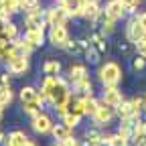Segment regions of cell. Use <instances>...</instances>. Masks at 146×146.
Returning <instances> with one entry per match:
<instances>
[{
  "label": "cell",
  "instance_id": "obj_1",
  "mask_svg": "<svg viewBox=\"0 0 146 146\" xmlns=\"http://www.w3.org/2000/svg\"><path fill=\"white\" fill-rule=\"evenodd\" d=\"M69 98H71V87H69V83H67L63 77L55 75V79H53V83H51V87H49V91H47V96H45V102H51V106L57 110V114L65 116Z\"/></svg>",
  "mask_w": 146,
  "mask_h": 146
},
{
  "label": "cell",
  "instance_id": "obj_2",
  "mask_svg": "<svg viewBox=\"0 0 146 146\" xmlns=\"http://www.w3.org/2000/svg\"><path fill=\"white\" fill-rule=\"evenodd\" d=\"M98 79L102 81L104 87L110 85H118L122 81V67L116 61H106L104 65H100L98 69Z\"/></svg>",
  "mask_w": 146,
  "mask_h": 146
},
{
  "label": "cell",
  "instance_id": "obj_3",
  "mask_svg": "<svg viewBox=\"0 0 146 146\" xmlns=\"http://www.w3.org/2000/svg\"><path fill=\"white\" fill-rule=\"evenodd\" d=\"M31 63H29V53H18L14 55V57L6 63V71L10 73V75L18 77V75H25V73L29 71Z\"/></svg>",
  "mask_w": 146,
  "mask_h": 146
},
{
  "label": "cell",
  "instance_id": "obj_4",
  "mask_svg": "<svg viewBox=\"0 0 146 146\" xmlns=\"http://www.w3.org/2000/svg\"><path fill=\"white\" fill-rule=\"evenodd\" d=\"M144 36H146V29L140 25L138 14L130 16V18H128V23H126V39L136 45V43H140L144 39Z\"/></svg>",
  "mask_w": 146,
  "mask_h": 146
},
{
  "label": "cell",
  "instance_id": "obj_5",
  "mask_svg": "<svg viewBox=\"0 0 146 146\" xmlns=\"http://www.w3.org/2000/svg\"><path fill=\"white\" fill-rule=\"evenodd\" d=\"M114 116H116V110H114L112 106H108L106 102L100 100V106H98V110H96V114L91 116V120H94V124L100 128V126H108L110 122L114 120Z\"/></svg>",
  "mask_w": 146,
  "mask_h": 146
},
{
  "label": "cell",
  "instance_id": "obj_6",
  "mask_svg": "<svg viewBox=\"0 0 146 146\" xmlns=\"http://www.w3.org/2000/svg\"><path fill=\"white\" fill-rule=\"evenodd\" d=\"M47 36H49V43L53 47H57V49H63L65 43L69 41V33H67L65 25H53V27H49V35Z\"/></svg>",
  "mask_w": 146,
  "mask_h": 146
},
{
  "label": "cell",
  "instance_id": "obj_7",
  "mask_svg": "<svg viewBox=\"0 0 146 146\" xmlns=\"http://www.w3.org/2000/svg\"><path fill=\"white\" fill-rule=\"evenodd\" d=\"M25 25H27V29H45V27H49L47 25V14H45V10L39 6V8H35V10H29L27 14H25Z\"/></svg>",
  "mask_w": 146,
  "mask_h": 146
},
{
  "label": "cell",
  "instance_id": "obj_8",
  "mask_svg": "<svg viewBox=\"0 0 146 146\" xmlns=\"http://www.w3.org/2000/svg\"><path fill=\"white\" fill-rule=\"evenodd\" d=\"M31 124H33V130H35L36 134H49L51 128H53V118H51L47 112H43V110H41L39 114L33 116Z\"/></svg>",
  "mask_w": 146,
  "mask_h": 146
},
{
  "label": "cell",
  "instance_id": "obj_9",
  "mask_svg": "<svg viewBox=\"0 0 146 146\" xmlns=\"http://www.w3.org/2000/svg\"><path fill=\"white\" fill-rule=\"evenodd\" d=\"M18 98H21L23 104H45V98L41 96V91L33 87V85H25L21 91H18Z\"/></svg>",
  "mask_w": 146,
  "mask_h": 146
},
{
  "label": "cell",
  "instance_id": "obj_10",
  "mask_svg": "<svg viewBox=\"0 0 146 146\" xmlns=\"http://www.w3.org/2000/svg\"><path fill=\"white\" fill-rule=\"evenodd\" d=\"M45 14H47V25H49V27H53V25H65L67 18H69L67 10H65L61 4H59V6H53V8H47Z\"/></svg>",
  "mask_w": 146,
  "mask_h": 146
},
{
  "label": "cell",
  "instance_id": "obj_11",
  "mask_svg": "<svg viewBox=\"0 0 146 146\" xmlns=\"http://www.w3.org/2000/svg\"><path fill=\"white\" fill-rule=\"evenodd\" d=\"M59 4L67 10V14H69V16L77 18V16H83L87 0H59Z\"/></svg>",
  "mask_w": 146,
  "mask_h": 146
},
{
  "label": "cell",
  "instance_id": "obj_12",
  "mask_svg": "<svg viewBox=\"0 0 146 146\" xmlns=\"http://www.w3.org/2000/svg\"><path fill=\"white\" fill-rule=\"evenodd\" d=\"M124 100V94L118 85H110V87H104V96H102V102H106L108 106L116 108L120 102Z\"/></svg>",
  "mask_w": 146,
  "mask_h": 146
},
{
  "label": "cell",
  "instance_id": "obj_13",
  "mask_svg": "<svg viewBox=\"0 0 146 146\" xmlns=\"http://www.w3.org/2000/svg\"><path fill=\"white\" fill-rule=\"evenodd\" d=\"M104 12H106L110 18H114L116 23L122 21V18L128 14V12H126V6L120 2V0H110V2L106 4V8H104Z\"/></svg>",
  "mask_w": 146,
  "mask_h": 146
},
{
  "label": "cell",
  "instance_id": "obj_14",
  "mask_svg": "<svg viewBox=\"0 0 146 146\" xmlns=\"http://www.w3.org/2000/svg\"><path fill=\"white\" fill-rule=\"evenodd\" d=\"M65 114H75L79 118L85 116V96H77V98H69L67 102V112Z\"/></svg>",
  "mask_w": 146,
  "mask_h": 146
},
{
  "label": "cell",
  "instance_id": "obj_15",
  "mask_svg": "<svg viewBox=\"0 0 146 146\" xmlns=\"http://www.w3.org/2000/svg\"><path fill=\"white\" fill-rule=\"evenodd\" d=\"M89 43L94 45L102 55L104 53H108L110 51V43H108V35L106 33H102V31H96V33H91L89 35Z\"/></svg>",
  "mask_w": 146,
  "mask_h": 146
},
{
  "label": "cell",
  "instance_id": "obj_16",
  "mask_svg": "<svg viewBox=\"0 0 146 146\" xmlns=\"http://www.w3.org/2000/svg\"><path fill=\"white\" fill-rule=\"evenodd\" d=\"M23 39H25L27 43H31V45L36 49V47H41V45L45 43V29H27Z\"/></svg>",
  "mask_w": 146,
  "mask_h": 146
},
{
  "label": "cell",
  "instance_id": "obj_17",
  "mask_svg": "<svg viewBox=\"0 0 146 146\" xmlns=\"http://www.w3.org/2000/svg\"><path fill=\"white\" fill-rule=\"evenodd\" d=\"M114 110H116V116H118L120 120H130L132 116H140L136 110L132 108V102H130V100H122Z\"/></svg>",
  "mask_w": 146,
  "mask_h": 146
},
{
  "label": "cell",
  "instance_id": "obj_18",
  "mask_svg": "<svg viewBox=\"0 0 146 146\" xmlns=\"http://www.w3.org/2000/svg\"><path fill=\"white\" fill-rule=\"evenodd\" d=\"M67 75H69V81L71 83H77L79 79L87 77V67L83 63H71L69 69H67Z\"/></svg>",
  "mask_w": 146,
  "mask_h": 146
},
{
  "label": "cell",
  "instance_id": "obj_19",
  "mask_svg": "<svg viewBox=\"0 0 146 146\" xmlns=\"http://www.w3.org/2000/svg\"><path fill=\"white\" fill-rule=\"evenodd\" d=\"M51 134H53V140H55V142H59V144H61V142H65L73 132H71V128H69V126H65V124L61 122V124H53Z\"/></svg>",
  "mask_w": 146,
  "mask_h": 146
},
{
  "label": "cell",
  "instance_id": "obj_20",
  "mask_svg": "<svg viewBox=\"0 0 146 146\" xmlns=\"http://www.w3.org/2000/svg\"><path fill=\"white\" fill-rule=\"evenodd\" d=\"M27 138H29V136H27L23 130H14V132H10L8 136H4V146H25Z\"/></svg>",
  "mask_w": 146,
  "mask_h": 146
},
{
  "label": "cell",
  "instance_id": "obj_21",
  "mask_svg": "<svg viewBox=\"0 0 146 146\" xmlns=\"http://www.w3.org/2000/svg\"><path fill=\"white\" fill-rule=\"evenodd\" d=\"M21 51H18V47L12 43V41H8V43H4L2 47H0V61L2 63H8L14 55H18Z\"/></svg>",
  "mask_w": 146,
  "mask_h": 146
},
{
  "label": "cell",
  "instance_id": "obj_22",
  "mask_svg": "<svg viewBox=\"0 0 146 146\" xmlns=\"http://www.w3.org/2000/svg\"><path fill=\"white\" fill-rule=\"evenodd\" d=\"M73 89H75L79 96H94V94H91V91H94V83H91L89 77H83L77 83H73Z\"/></svg>",
  "mask_w": 146,
  "mask_h": 146
},
{
  "label": "cell",
  "instance_id": "obj_23",
  "mask_svg": "<svg viewBox=\"0 0 146 146\" xmlns=\"http://www.w3.org/2000/svg\"><path fill=\"white\" fill-rule=\"evenodd\" d=\"M100 12H102V8H100L98 2H87V4H85L83 18H87L89 23H96V21H98V16H100Z\"/></svg>",
  "mask_w": 146,
  "mask_h": 146
},
{
  "label": "cell",
  "instance_id": "obj_24",
  "mask_svg": "<svg viewBox=\"0 0 146 146\" xmlns=\"http://www.w3.org/2000/svg\"><path fill=\"white\" fill-rule=\"evenodd\" d=\"M61 73V63L57 59H47L43 65V75H59Z\"/></svg>",
  "mask_w": 146,
  "mask_h": 146
},
{
  "label": "cell",
  "instance_id": "obj_25",
  "mask_svg": "<svg viewBox=\"0 0 146 146\" xmlns=\"http://www.w3.org/2000/svg\"><path fill=\"white\" fill-rule=\"evenodd\" d=\"M134 43H130V41H128V39H124V41H118L116 43V51L118 53H122V57H130V55H132V51H134Z\"/></svg>",
  "mask_w": 146,
  "mask_h": 146
},
{
  "label": "cell",
  "instance_id": "obj_26",
  "mask_svg": "<svg viewBox=\"0 0 146 146\" xmlns=\"http://www.w3.org/2000/svg\"><path fill=\"white\" fill-rule=\"evenodd\" d=\"M102 132L98 130V128H87V130L83 132V138H85V142H96V144H104L102 142Z\"/></svg>",
  "mask_w": 146,
  "mask_h": 146
},
{
  "label": "cell",
  "instance_id": "obj_27",
  "mask_svg": "<svg viewBox=\"0 0 146 146\" xmlns=\"http://www.w3.org/2000/svg\"><path fill=\"white\" fill-rule=\"evenodd\" d=\"M12 100H14V94H12V89H10V85L8 87H0V106H10L12 104Z\"/></svg>",
  "mask_w": 146,
  "mask_h": 146
},
{
  "label": "cell",
  "instance_id": "obj_28",
  "mask_svg": "<svg viewBox=\"0 0 146 146\" xmlns=\"http://www.w3.org/2000/svg\"><path fill=\"white\" fill-rule=\"evenodd\" d=\"M83 55H85V59H87L91 65H98V63H100V57H102V53H100L94 45H89V47H87V51H85Z\"/></svg>",
  "mask_w": 146,
  "mask_h": 146
},
{
  "label": "cell",
  "instance_id": "obj_29",
  "mask_svg": "<svg viewBox=\"0 0 146 146\" xmlns=\"http://www.w3.org/2000/svg\"><path fill=\"white\" fill-rule=\"evenodd\" d=\"M2 35L6 36L8 41L14 39V36H18V29H16V25H14L12 21H6V23L2 25Z\"/></svg>",
  "mask_w": 146,
  "mask_h": 146
},
{
  "label": "cell",
  "instance_id": "obj_30",
  "mask_svg": "<svg viewBox=\"0 0 146 146\" xmlns=\"http://www.w3.org/2000/svg\"><path fill=\"white\" fill-rule=\"evenodd\" d=\"M98 106H100V102L94 98V96H85V116H94L96 114V110H98Z\"/></svg>",
  "mask_w": 146,
  "mask_h": 146
},
{
  "label": "cell",
  "instance_id": "obj_31",
  "mask_svg": "<svg viewBox=\"0 0 146 146\" xmlns=\"http://www.w3.org/2000/svg\"><path fill=\"white\" fill-rule=\"evenodd\" d=\"M146 69V57H142V55H134L132 57V71H136V73H140V71H144Z\"/></svg>",
  "mask_w": 146,
  "mask_h": 146
},
{
  "label": "cell",
  "instance_id": "obj_32",
  "mask_svg": "<svg viewBox=\"0 0 146 146\" xmlns=\"http://www.w3.org/2000/svg\"><path fill=\"white\" fill-rule=\"evenodd\" d=\"M4 2V10L8 14H16V12H21V0H2Z\"/></svg>",
  "mask_w": 146,
  "mask_h": 146
},
{
  "label": "cell",
  "instance_id": "obj_33",
  "mask_svg": "<svg viewBox=\"0 0 146 146\" xmlns=\"http://www.w3.org/2000/svg\"><path fill=\"white\" fill-rule=\"evenodd\" d=\"M130 102H132V108L136 110L138 114H142L144 110H146V96H136V98H132Z\"/></svg>",
  "mask_w": 146,
  "mask_h": 146
},
{
  "label": "cell",
  "instance_id": "obj_34",
  "mask_svg": "<svg viewBox=\"0 0 146 146\" xmlns=\"http://www.w3.org/2000/svg\"><path fill=\"white\" fill-rule=\"evenodd\" d=\"M79 122H81V118H79V116H75V114H65V116H63V124H65V126H69L71 130H73V128H77V126H79Z\"/></svg>",
  "mask_w": 146,
  "mask_h": 146
},
{
  "label": "cell",
  "instance_id": "obj_35",
  "mask_svg": "<svg viewBox=\"0 0 146 146\" xmlns=\"http://www.w3.org/2000/svg\"><path fill=\"white\" fill-rule=\"evenodd\" d=\"M106 146H130V140H126V138H122L118 134H112Z\"/></svg>",
  "mask_w": 146,
  "mask_h": 146
},
{
  "label": "cell",
  "instance_id": "obj_36",
  "mask_svg": "<svg viewBox=\"0 0 146 146\" xmlns=\"http://www.w3.org/2000/svg\"><path fill=\"white\" fill-rule=\"evenodd\" d=\"M41 104H23V110H25V114H29L31 118L35 116V114H39L41 112Z\"/></svg>",
  "mask_w": 146,
  "mask_h": 146
},
{
  "label": "cell",
  "instance_id": "obj_37",
  "mask_svg": "<svg viewBox=\"0 0 146 146\" xmlns=\"http://www.w3.org/2000/svg\"><path fill=\"white\" fill-rule=\"evenodd\" d=\"M39 6H41V0H21V8H25L27 12L39 8Z\"/></svg>",
  "mask_w": 146,
  "mask_h": 146
},
{
  "label": "cell",
  "instance_id": "obj_38",
  "mask_svg": "<svg viewBox=\"0 0 146 146\" xmlns=\"http://www.w3.org/2000/svg\"><path fill=\"white\" fill-rule=\"evenodd\" d=\"M120 2L126 6V12H136V8H138V4H140V0H120Z\"/></svg>",
  "mask_w": 146,
  "mask_h": 146
},
{
  "label": "cell",
  "instance_id": "obj_39",
  "mask_svg": "<svg viewBox=\"0 0 146 146\" xmlns=\"http://www.w3.org/2000/svg\"><path fill=\"white\" fill-rule=\"evenodd\" d=\"M8 85H10V73L0 71V87H8Z\"/></svg>",
  "mask_w": 146,
  "mask_h": 146
},
{
  "label": "cell",
  "instance_id": "obj_40",
  "mask_svg": "<svg viewBox=\"0 0 146 146\" xmlns=\"http://www.w3.org/2000/svg\"><path fill=\"white\" fill-rule=\"evenodd\" d=\"M136 53L142 55V57H146V36H144L140 43H136Z\"/></svg>",
  "mask_w": 146,
  "mask_h": 146
},
{
  "label": "cell",
  "instance_id": "obj_41",
  "mask_svg": "<svg viewBox=\"0 0 146 146\" xmlns=\"http://www.w3.org/2000/svg\"><path fill=\"white\" fill-rule=\"evenodd\" d=\"M61 144H63V146H81V144H79V140H77L75 136H73V134H71L65 142H61Z\"/></svg>",
  "mask_w": 146,
  "mask_h": 146
},
{
  "label": "cell",
  "instance_id": "obj_42",
  "mask_svg": "<svg viewBox=\"0 0 146 146\" xmlns=\"http://www.w3.org/2000/svg\"><path fill=\"white\" fill-rule=\"evenodd\" d=\"M138 21H140V25L146 29V12H140V14H138Z\"/></svg>",
  "mask_w": 146,
  "mask_h": 146
},
{
  "label": "cell",
  "instance_id": "obj_43",
  "mask_svg": "<svg viewBox=\"0 0 146 146\" xmlns=\"http://www.w3.org/2000/svg\"><path fill=\"white\" fill-rule=\"evenodd\" d=\"M2 14H8V12L4 10V2H2V0H0V16H2Z\"/></svg>",
  "mask_w": 146,
  "mask_h": 146
},
{
  "label": "cell",
  "instance_id": "obj_44",
  "mask_svg": "<svg viewBox=\"0 0 146 146\" xmlns=\"http://www.w3.org/2000/svg\"><path fill=\"white\" fill-rule=\"evenodd\" d=\"M25 146H36V142H35V140H31V138H27V142H25Z\"/></svg>",
  "mask_w": 146,
  "mask_h": 146
},
{
  "label": "cell",
  "instance_id": "obj_45",
  "mask_svg": "<svg viewBox=\"0 0 146 146\" xmlns=\"http://www.w3.org/2000/svg\"><path fill=\"white\" fill-rule=\"evenodd\" d=\"M83 146H104V144H96V142H85Z\"/></svg>",
  "mask_w": 146,
  "mask_h": 146
},
{
  "label": "cell",
  "instance_id": "obj_46",
  "mask_svg": "<svg viewBox=\"0 0 146 146\" xmlns=\"http://www.w3.org/2000/svg\"><path fill=\"white\" fill-rule=\"evenodd\" d=\"M2 112H4V106H0V120H2Z\"/></svg>",
  "mask_w": 146,
  "mask_h": 146
},
{
  "label": "cell",
  "instance_id": "obj_47",
  "mask_svg": "<svg viewBox=\"0 0 146 146\" xmlns=\"http://www.w3.org/2000/svg\"><path fill=\"white\" fill-rule=\"evenodd\" d=\"M2 142H4V134H2V132H0V144H2Z\"/></svg>",
  "mask_w": 146,
  "mask_h": 146
},
{
  "label": "cell",
  "instance_id": "obj_48",
  "mask_svg": "<svg viewBox=\"0 0 146 146\" xmlns=\"http://www.w3.org/2000/svg\"><path fill=\"white\" fill-rule=\"evenodd\" d=\"M142 128H144V132H146V120H142Z\"/></svg>",
  "mask_w": 146,
  "mask_h": 146
},
{
  "label": "cell",
  "instance_id": "obj_49",
  "mask_svg": "<svg viewBox=\"0 0 146 146\" xmlns=\"http://www.w3.org/2000/svg\"><path fill=\"white\" fill-rule=\"evenodd\" d=\"M55 146H63V144H59V142H55Z\"/></svg>",
  "mask_w": 146,
  "mask_h": 146
},
{
  "label": "cell",
  "instance_id": "obj_50",
  "mask_svg": "<svg viewBox=\"0 0 146 146\" xmlns=\"http://www.w3.org/2000/svg\"><path fill=\"white\" fill-rule=\"evenodd\" d=\"M87 2H98V0H87Z\"/></svg>",
  "mask_w": 146,
  "mask_h": 146
},
{
  "label": "cell",
  "instance_id": "obj_51",
  "mask_svg": "<svg viewBox=\"0 0 146 146\" xmlns=\"http://www.w3.org/2000/svg\"><path fill=\"white\" fill-rule=\"evenodd\" d=\"M140 2H142V0H140Z\"/></svg>",
  "mask_w": 146,
  "mask_h": 146
}]
</instances>
